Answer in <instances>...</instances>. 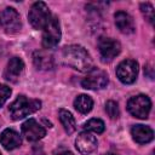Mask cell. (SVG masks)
Returning a JSON list of instances; mask_svg holds the SVG:
<instances>
[{"label":"cell","mask_w":155,"mask_h":155,"mask_svg":"<svg viewBox=\"0 0 155 155\" xmlns=\"http://www.w3.org/2000/svg\"><path fill=\"white\" fill-rule=\"evenodd\" d=\"M61 61L64 65H68L78 71L88 73L93 69V63L91 56L87 51L79 45H69L62 48L61 51Z\"/></svg>","instance_id":"1"},{"label":"cell","mask_w":155,"mask_h":155,"mask_svg":"<svg viewBox=\"0 0 155 155\" xmlns=\"http://www.w3.org/2000/svg\"><path fill=\"white\" fill-rule=\"evenodd\" d=\"M41 107V102L38 99H28L25 96H18L17 99L10 105L8 110L13 120H21L29 114L35 113Z\"/></svg>","instance_id":"2"},{"label":"cell","mask_w":155,"mask_h":155,"mask_svg":"<svg viewBox=\"0 0 155 155\" xmlns=\"http://www.w3.org/2000/svg\"><path fill=\"white\" fill-rule=\"evenodd\" d=\"M28 18L30 24L35 29H45V27L50 23L52 16L47 7V5L42 1H38L33 4V6L29 10Z\"/></svg>","instance_id":"3"},{"label":"cell","mask_w":155,"mask_h":155,"mask_svg":"<svg viewBox=\"0 0 155 155\" xmlns=\"http://www.w3.org/2000/svg\"><path fill=\"white\" fill-rule=\"evenodd\" d=\"M127 109L134 117L138 119H147L149 116L151 109V102L148 96L145 94H137L128 99Z\"/></svg>","instance_id":"4"},{"label":"cell","mask_w":155,"mask_h":155,"mask_svg":"<svg viewBox=\"0 0 155 155\" xmlns=\"http://www.w3.org/2000/svg\"><path fill=\"white\" fill-rule=\"evenodd\" d=\"M0 27L8 34H15L19 31L22 22L18 12L12 7H6L0 13Z\"/></svg>","instance_id":"5"},{"label":"cell","mask_w":155,"mask_h":155,"mask_svg":"<svg viewBox=\"0 0 155 155\" xmlns=\"http://www.w3.org/2000/svg\"><path fill=\"white\" fill-rule=\"evenodd\" d=\"M61 40V25L56 17H52L50 23L45 27L42 34V46L45 48H53Z\"/></svg>","instance_id":"6"},{"label":"cell","mask_w":155,"mask_h":155,"mask_svg":"<svg viewBox=\"0 0 155 155\" xmlns=\"http://www.w3.org/2000/svg\"><path fill=\"white\" fill-rule=\"evenodd\" d=\"M108 81L109 79L105 71L93 68L88 71L87 76L82 79L81 85L86 90H101L108 85Z\"/></svg>","instance_id":"7"},{"label":"cell","mask_w":155,"mask_h":155,"mask_svg":"<svg viewBox=\"0 0 155 155\" xmlns=\"http://www.w3.org/2000/svg\"><path fill=\"white\" fill-rule=\"evenodd\" d=\"M138 75V63L133 59L122 61L116 68V76L124 84H133Z\"/></svg>","instance_id":"8"},{"label":"cell","mask_w":155,"mask_h":155,"mask_svg":"<svg viewBox=\"0 0 155 155\" xmlns=\"http://www.w3.org/2000/svg\"><path fill=\"white\" fill-rule=\"evenodd\" d=\"M98 50L103 62L113 61L121 51L120 42L111 38H101L98 41Z\"/></svg>","instance_id":"9"},{"label":"cell","mask_w":155,"mask_h":155,"mask_svg":"<svg viewBox=\"0 0 155 155\" xmlns=\"http://www.w3.org/2000/svg\"><path fill=\"white\" fill-rule=\"evenodd\" d=\"M22 134L27 140L36 142L46 134V130L39 122H36V120L29 119L22 125Z\"/></svg>","instance_id":"10"},{"label":"cell","mask_w":155,"mask_h":155,"mask_svg":"<svg viewBox=\"0 0 155 155\" xmlns=\"http://www.w3.org/2000/svg\"><path fill=\"white\" fill-rule=\"evenodd\" d=\"M75 147L82 155H90L97 149V139L88 132H81L75 139Z\"/></svg>","instance_id":"11"},{"label":"cell","mask_w":155,"mask_h":155,"mask_svg":"<svg viewBox=\"0 0 155 155\" xmlns=\"http://www.w3.org/2000/svg\"><path fill=\"white\" fill-rule=\"evenodd\" d=\"M23 69H24V63L21 58L18 57H13L8 61L7 63V67L5 69V73H4V76L7 81H11V82H17L21 74L23 73Z\"/></svg>","instance_id":"12"},{"label":"cell","mask_w":155,"mask_h":155,"mask_svg":"<svg viewBox=\"0 0 155 155\" xmlns=\"http://www.w3.org/2000/svg\"><path fill=\"white\" fill-rule=\"evenodd\" d=\"M114 18H115V24H116L117 29L122 34H132L134 31V29H136L134 21L127 12L117 11L114 15Z\"/></svg>","instance_id":"13"},{"label":"cell","mask_w":155,"mask_h":155,"mask_svg":"<svg viewBox=\"0 0 155 155\" xmlns=\"http://www.w3.org/2000/svg\"><path fill=\"white\" fill-rule=\"evenodd\" d=\"M0 143L6 150H13L21 145L22 139H21V136L16 131L11 128H6L0 134Z\"/></svg>","instance_id":"14"},{"label":"cell","mask_w":155,"mask_h":155,"mask_svg":"<svg viewBox=\"0 0 155 155\" xmlns=\"http://www.w3.org/2000/svg\"><path fill=\"white\" fill-rule=\"evenodd\" d=\"M131 134L133 139L139 144H145L153 140L154 132L149 126L145 125H134L131 128Z\"/></svg>","instance_id":"15"},{"label":"cell","mask_w":155,"mask_h":155,"mask_svg":"<svg viewBox=\"0 0 155 155\" xmlns=\"http://www.w3.org/2000/svg\"><path fill=\"white\" fill-rule=\"evenodd\" d=\"M33 61H34L35 67L41 70H47L53 67L52 56L45 51H35L33 54Z\"/></svg>","instance_id":"16"},{"label":"cell","mask_w":155,"mask_h":155,"mask_svg":"<svg viewBox=\"0 0 155 155\" xmlns=\"http://www.w3.org/2000/svg\"><path fill=\"white\" fill-rule=\"evenodd\" d=\"M74 107L75 109L81 113V114H87L91 111L92 107H93V101L90 96L87 94H80L75 98L74 101Z\"/></svg>","instance_id":"17"},{"label":"cell","mask_w":155,"mask_h":155,"mask_svg":"<svg viewBox=\"0 0 155 155\" xmlns=\"http://www.w3.org/2000/svg\"><path fill=\"white\" fill-rule=\"evenodd\" d=\"M58 115H59L61 124L63 125L65 132L73 133V132L76 130V122H75V119H74V116L71 115V113H69V111L65 110V109H61Z\"/></svg>","instance_id":"18"},{"label":"cell","mask_w":155,"mask_h":155,"mask_svg":"<svg viewBox=\"0 0 155 155\" xmlns=\"http://www.w3.org/2000/svg\"><path fill=\"white\" fill-rule=\"evenodd\" d=\"M84 127L87 131H92L94 133H102L104 131V122L101 119H91L87 122H85Z\"/></svg>","instance_id":"19"},{"label":"cell","mask_w":155,"mask_h":155,"mask_svg":"<svg viewBox=\"0 0 155 155\" xmlns=\"http://www.w3.org/2000/svg\"><path fill=\"white\" fill-rule=\"evenodd\" d=\"M105 111H107V114H108V116L110 119H113V120L117 119L119 117V114H120L117 103L114 102V101H108L105 103Z\"/></svg>","instance_id":"20"},{"label":"cell","mask_w":155,"mask_h":155,"mask_svg":"<svg viewBox=\"0 0 155 155\" xmlns=\"http://www.w3.org/2000/svg\"><path fill=\"white\" fill-rule=\"evenodd\" d=\"M140 11L143 13V16L145 17V19L149 23H154V8L149 2H143L140 4Z\"/></svg>","instance_id":"21"},{"label":"cell","mask_w":155,"mask_h":155,"mask_svg":"<svg viewBox=\"0 0 155 155\" xmlns=\"http://www.w3.org/2000/svg\"><path fill=\"white\" fill-rule=\"evenodd\" d=\"M10 96H11V88L6 85L0 84V107L4 105V103L8 99Z\"/></svg>","instance_id":"22"},{"label":"cell","mask_w":155,"mask_h":155,"mask_svg":"<svg viewBox=\"0 0 155 155\" xmlns=\"http://www.w3.org/2000/svg\"><path fill=\"white\" fill-rule=\"evenodd\" d=\"M145 71H148L149 78H150V79H153V76H154V75H153V68H151L149 64H148L147 67H144V73H145Z\"/></svg>","instance_id":"23"},{"label":"cell","mask_w":155,"mask_h":155,"mask_svg":"<svg viewBox=\"0 0 155 155\" xmlns=\"http://www.w3.org/2000/svg\"><path fill=\"white\" fill-rule=\"evenodd\" d=\"M57 155H74V154H73L71 151H67V150H65V151H61V153H58Z\"/></svg>","instance_id":"24"},{"label":"cell","mask_w":155,"mask_h":155,"mask_svg":"<svg viewBox=\"0 0 155 155\" xmlns=\"http://www.w3.org/2000/svg\"><path fill=\"white\" fill-rule=\"evenodd\" d=\"M105 155H116V154H105Z\"/></svg>","instance_id":"25"},{"label":"cell","mask_w":155,"mask_h":155,"mask_svg":"<svg viewBox=\"0 0 155 155\" xmlns=\"http://www.w3.org/2000/svg\"><path fill=\"white\" fill-rule=\"evenodd\" d=\"M0 155H1V154H0Z\"/></svg>","instance_id":"26"}]
</instances>
